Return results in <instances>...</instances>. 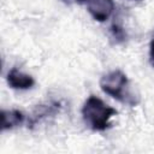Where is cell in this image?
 <instances>
[{
	"label": "cell",
	"instance_id": "6da1fadb",
	"mask_svg": "<svg viewBox=\"0 0 154 154\" xmlns=\"http://www.w3.org/2000/svg\"><path fill=\"white\" fill-rule=\"evenodd\" d=\"M100 88L113 99L135 107L140 103L141 96L132 88L128 76L120 70H113L103 75L100 79Z\"/></svg>",
	"mask_w": 154,
	"mask_h": 154
},
{
	"label": "cell",
	"instance_id": "7a4b0ae2",
	"mask_svg": "<svg viewBox=\"0 0 154 154\" xmlns=\"http://www.w3.org/2000/svg\"><path fill=\"white\" fill-rule=\"evenodd\" d=\"M117 114V111L106 105L100 97L90 95L83 107L82 117L87 126L94 131H105L111 126V118Z\"/></svg>",
	"mask_w": 154,
	"mask_h": 154
},
{
	"label": "cell",
	"instance_id": "9c48e42d",
	"mask_svg": "<svg viewBox=\"0 0 154 154\" xmlns=\"http://www.w3.org/2000/svg\"><path fill=\"white\" fill-rule=\"evenodd\" d=\"M66 4H84L87 0H63Z\"/></svg>",
	"mask_w": 154,
	"mask_h": 154
},
{
	"label": "cell",
	"instance_id": "8992f818",
	"mask_svg": "<svg viewBox=\"0 0 154 154\" xmlns=\"http://www.w3.org/2000/svg\"><path fill=\"white\" fill-rule=\"evenodd\" d=\"M25 120L23 112L18 109H2L1 111V130H11L22 125Z\"/></svg>",
	"mask_w": 154,
	"mask_h": 154
},
{
	"label": "cell",
	"instance_id": "ba28073f",
	"mask_svg": "<svg viewBox=\"0 0 154 154\" xmlns=\"http://www.w3.org/2000/svg\"><path fill=\"white\" fill-rule=\"evenodd\" d=\"M149 63L154 67V38L150 41L149 45Z\"/></svg>",
	"mask_w": 154,
	"mask_h": 154
},
{
	"label": "cell",
	"instance_id": "277c9868",
	"mask_svg": "<svg viewBox=\"0 0 154 154\" xmlns=\"http://www.w3.org/2000/svg\"><path fill=\"white\" fill-rule=\"evenodd\" d=\"M7 83L12 89H19V90H26L34 87L35 79L32 76L24 73L23 71L18 70L17 67H12L6 76Z\"/></svg>",
	"mask_w": 154,
	"mask_h": 154
},
{
	"label": "cell",
	"instance_id": "52a82bcc",
	"mask_svg": "<svg viewBox=\"0 0 154 154\" xmlns=\"http://www.w3.org/2000/svg\"><path fill=\"white\" fill-rule=\"evenodd\" d=\"M109 36L113 40V42L116 45H119V43H123L125 40H126V34L122 26V24L114 22L111 28H109Z\"/></svg>",
	"mask_w": 154,
	"mask_h": 154
},
{
	"label": "cell",
	"instance_id": "3957f363",
	"mask_svg": "<svg viewBox=\"0 0 154 154\" xmlns=\"http://www.w3.org/2000/svg\"><path fill=\"white\" fill-rule=\"evenodd\" d=\"M87 10L96 22H106L114 11L113 0H87Z\"/></svg>",
	"mask_w": 154,
	"mask_h": 154
},
{
	"label": "cell",
	"instance_id": "5b68a950",
	"mask_svg": "<svg viewBox=\"0 0 154 154\" xmlns=\"http://www.w3.org/2000/svg\"><path fill=\"white\" fill-rule=\"evenodd\" d=\"M59 108H60L59 103H47V105L37 106L28 120V128H32L36 124H38L41 120H43L51 116H54L55 113L59 112Z\"/></svg>",
	"mask_w": 154,
	"mask_h": 154
}]
</instances>
